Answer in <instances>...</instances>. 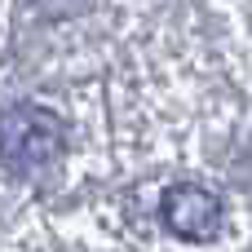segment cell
<instances>
[{
    "label": "cell",
    "instance_id": "1",
    "mask_svg": "<svg viewBox=\"0 0 252 252\" xmlns=\"http://www.w3.org/2000/svg\"><path fill=\"white\" fill-rule=\"evenodd\" d=\"M66 146V128L44 106H9L0 115V164L9 173H35L53 164Z\"/></svg>",
    "mask_w": 252,
    "mask_h": 252
},
{
    "label": "cell",
    "instance_id": "2",
    "mask_svg": "<svg viewBox=\"0 0 252 252\" xmlns=\"http://www.w3.org/2000/svg\"><path fill=\"white\" fill-rule=\"evenodd\" d=\"M159 213H164V226H168L177 239H186V244H213V239L221 235V226H226L221 199H217L213 190L195 186V182L168 186Z\"/></svg>",
    "mask_w": 252,
    "mask_h": 252
}]
</instances>
